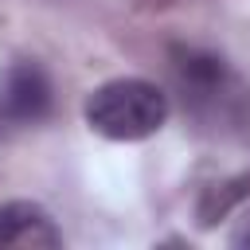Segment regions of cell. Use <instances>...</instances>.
<instances>
[{"mask_svg": "<svg viewBox=\"0 0 250 250\" xmlns=\"http://www.w3.org/2000/svg\"><path fill=\"white\" fill-rule=\"evenodd\" d=\"M168 70L184 113L203 133L238 129L250 117V86L219 51L176 43L168 51Z\"/></svg>", "mask_w": 250, "mask_h": 250, "instance_id": "1", "label": "cell"}, {"mask_svg": "<svg viewBox=\"0 0 250 250\" xmlns=\"http://www.w3.org/2000/svg\"><path fill=\"white\" fill-rule=\"evenodd\" d=\"M0 246H20V250H55L62 246V230L55 227V219L27 199H12L0 203Z\"/></svg>", "mask_w": 250, "mask_h": 250, "instance_id": "4", "label": "cell"}, {"mask_svg": "<svg viewBox=\"0 0 250 250\" xmlns=\"http://www.w3.org/2000/svg\"><path fill=\"white\" fill-rule=\"evenodd\" d=\"M230 246H250V207H242L238 227L230 230Z\"/></svg>", "mask_w": 250, "mask_h": 250, "instance_id": "6", "label": "cell"}, {"mask_svg": "<svg viewBox=\"0 0 250 250\" xmlns=\"http://www.w3.org/2000/svg\"><path fill=\"white\" fill-rule=\"evenodd\" d=\"M82 117L105 141H145L168 121V94L145 78H113L90 90Z\"/></svg>", "mask_w": 250, "mask_h": 250, "instance_id": "2", "label": "cell"}, {"mask_svg": "<svg viewBox=\"0 0 250 250\" xmlns=\"http://www.w3.org/2000/svg\"><path fill=\"white\" fill-rule=\"evenodd\" d=\"M51 113V78L39 62L20 59L0 74V137L39 125Z\"/></svg>", "mask_w": 250, "mask_h": 250, "instance_id": "3", "label": "cell"}, {"mask_svg": "<svg viewBox=\"0 0 250 250\" xmlns=\"http://www.w3.org/2000/svg\"><path fill=\"white\" fill-rule=\"evenodd\" d=\"M246 195H250V176H234V180H227V184L207 188V191H203V199H199V207H195L199 227H215V223H219V219H227V215H230Z\"/></svg>", "mask_w": 250, "mask_h": 250, "instance_id": "5", "label": "cell"}]
</instances>
